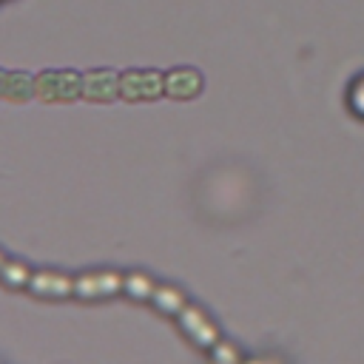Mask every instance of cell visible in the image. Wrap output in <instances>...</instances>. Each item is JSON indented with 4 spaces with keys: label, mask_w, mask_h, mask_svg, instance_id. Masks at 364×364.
Segmentation results:
<instances>
[{
    "label": "cell",
    "mask_w": 364,
    "mask_h": 364,
    "mask_svg": "<svg viewBox=\"0 0 364 364\" xmlns=\"http://www.w3.org/2000/svg\"><path fill=\"white\" fill-rule=\"evenodd\" d=\"M125 284V279H119L117 273H85L74 282V293L82 299H100V296H111Z\"/></svg>",
    "instance_id": "5b68a950"
},
{
    "label": "cell",
    "mask_w": 364,
    "mask_h": 364,
    "mask_svg": "<svg viewBox=\"0 0 364 364\" xmlns=\"http://www.w3.org/2000/svg\"><path fill=\"white\" fill-rule=\"evenodd\" d=\"M6 85H9V71L0 68V97H6Z\"/></svg>",
    "instance_id": "7c38bea8"
},
{
    "label": "cell",
    "mask_w": 364,
    "mask_h": 364,
    "mask_svg": "<svg viewBox=\"0 0 364 364\" xmlns=\"http://www.w3.org/2000/svg\"><path fill=\"white\" fill-rule=\"evenodd\" d=\"M134 299H151L154 296V282L145 276V273H131L128 279H125V284H122Z\"/></svg>",
    "instance_id": "30bf717a"
},
{
    "label": "cell",
    "mask_w": 364,
    "mask_h": 364,
    "mask_svg": "<svg viewBox=\"0 0 364 364\" xmlns=\"http://www.w3.org/2000/svg\"><path fill=\"white\" fill-rule=\"evenodd\" d=\"M31 97H37L34 74H28V71H9V85H6V97H3V100L28 102Z\"/></svg>",
    "instance_id": "ba28073f"
},
{
    "label": "cell",
    "mask_w": 364,
    "mask_h": 364,
    "mask_svg": "<svg viewBox=\"0 0 364 364\" xmlns=\"http://www.w3.org/2000/svg\"><path fill=\"white\" fill-rule=\"evenodd\" d=\"M202 74L191 65H179V68H171L165 71V94L171 100H193L199 91H202Z\"/></svg>",
    "instance_id": "277c9868"
},
{
    "label": "cell",
    "mask_w": 364,
    "mask_h": 364,
    "mask_svg": "<svg viewBox=\"0 0 364 364\" xmlns=\"http://www.w3.org/2000/svg\"><path fill=\"white\" fill-rule=\"evenodd\" d=\"M179 321H182V327H185L199 344H213V341H216V327H213L196 307H185V310L179 313Z\"/></svg>",
    "instance_id": "52a82bcc"
},
{
    "label": "cell",
    "mask_w": 364,
    "mask_h": 364,
    "mask_svg": "<svg viewBox=\"0 0 364 364\" xmlns=\"http://www.w3.org/2000/svg\"><path fill=\"white\" fill-rule=\"evenodd\" d=\"M165 94V74L156 68H128L119 74V97L128 102H151Z\"/></svg>",
    "instance_id": "7a4b0ae2"
},
{
    "label": "cell",
    "mask_w": 364,
    "mask_h": 364,
    "mask_svg": "<svg viewBox=\"0 0 364 364\" xmlns=\"http://www.w3.org/2000/svg\"><path fill=\"white\" fill-rule=\"evenodd\" d=\"M28 287L34 290V293H40V296H68L71 290H74V282L68 279V276H63V273H51V270H43V273H34L31 276V282H28Z\"/></svg>",
    "instance_id": "8992f818"
},
{
    "label": "cell",
    "mask_w": 364,
    "mask_h": 364,
    "mask_svg": "<svg viewBox=\"0 0 364 364\" xmlns=\"http://www.w3.org/2000/svg\"><path fill=\"white\" fill-rule=\"evenodd\" d=\"M151 299H154L156 307L165 310V313H182V310H185V299H182V293L173 290V287H154V296H151Z\"/></svg>",
    "instance_id": "9c48e42d"
},
{
    "label": "cell",
    "mask_w": 364,
    "mask_h": 364,
    "mask_svg": "<svg viewBox=\"0 0 364 364\" xmlns=\"http://www.w3.org/2000/svg\"><path fill=\"white\" fill-rule=\"evenodd\" d=\"M0 279L9 282V284H28V282H31V273H28V267L20 264V262H6L3 270H0Z\"/></svg>",
    "instance_id": "8fae6325"
},
{
    "label": "cell",
    "mask_w": 364,
    "mask_h": 364,
    "mask_svg": "<svg viewBox=\"0 0 364 364\" xmlns=\"http://www.w3.org/2000/svg\"><path fill=\"white\" fill-rule=\"evenodd\" d=\"M0 270H3V256H0Z\"/></svg>",
    "instance_id": "4fadbf2b"
},
{
    "label": "cell",
    "mask_w": 364,
    "mask_h": 364,
    "mask_svg": "<svg viewBox=\"0 0 364 364\" xmlns=\"http://www.w3.org/2000/svg\"><path fill=\"white\" fill-rule=\"evenodd\" d=\"M82 97L88 102H114L119 97V74L111 68H91L82 74Z\"/></svg>",
    "instance_id": "3957f363"
},
{
    "label": "cell",
    "mask_w": 364,
    "mask_h": 364,
    "mask_svg": "<svg viewBox=\"0 0 364 364\" xmlns=\"http://www.w3.org/2000/svg\"><path fill=\"white\" fill-rule=\"evenodd\" d=\"M34 88L43 102H74L82 97V74L74 68H48L34 77Z\"/></svg>",
    "instance_id": "6da1fadb"
}]
</instances>
